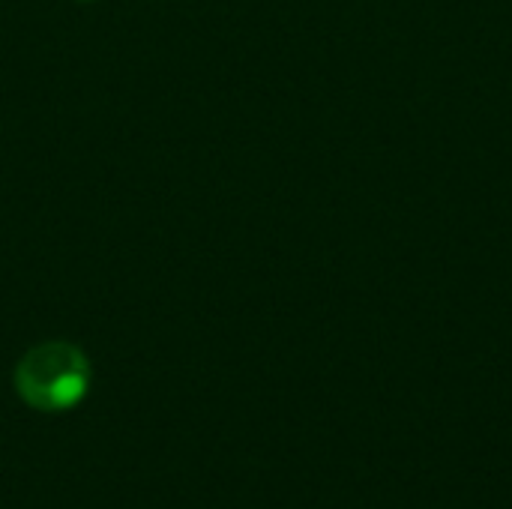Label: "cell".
I'll return each mask as SVG.
<instances>
[{"mask_svg":"<svg viewBox=\"0 0 512 509\" xmlns=\"http://www.w3.org/2000/svg\"><path fill=\"white\" fill-rule=\"evenodd\" d=\"M12 381L24 405L45 414H60L75 408L87 396L93 369L78 345L42 342L18 360Z\"/></svg>","mask_w":512,"mask_h":509,"instance_id":"obj_1","label":"cell"}]
</instances>
